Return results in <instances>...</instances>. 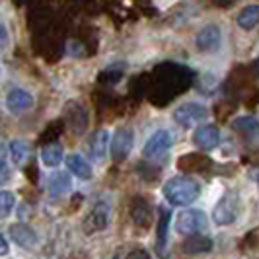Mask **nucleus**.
<instances>
[{"mask_svg": "<svg viewBox=\"0 0 259 259\" xmlns=\"http://www.w3.org/2000/svg\"><path fill=\"white\" fill-rule=\"evenodd\" d=\"M162 193L174 207H189L201 195V183L189 176H176L166 182Z\"/></svg>", "mask_w": 259, "mask_h": 259, "instance_id": "obj_1", "label": "nucleus"}, {"mask_svg": "<svg viewBox=\"0 0 259 259\" xmlns=\"http://www.w3.org/2000/svg\"><path fill=\"white\" fill-rule=\"evenodd\" d=\"M109 217H111V207L105 201H98L90 212L86 214V219L82 221V230L86 236H94V234L102 232L109 226Z\"/></svg>", "mask_w": 259, "mask_h": 259, "instance_id": "obj_2", "label": "nucleus"}, {"mask_svg": "<svg viewBox=\"0 0 259 259\" xmlns=\"http://www.w3.org/2000/svg\"><path fill=\"white\" fill-rule=\"evenodd\" d=\"M207 228V214L199 208H187L180 212L176 221V230L182 236H197Z\"/></svg>", "mask_w": 259, "mask_h": 259, "instance_id": "obj_3", "label": "nucleus"}, {"mask_svg": "<svg viewBox=\"0 0 259 259\" xmlns=\"http://www.w3.org/2000/svg\"><path fill=\"white\" fill-rule=\"evenodd\" d=\"M207 117L208 109L203 104H197V102H187V104H182L180 107L174 109V121L178 125L185 127V129L203 123Z\"/></svg>", "mask_w": 259, "mask_h": 259, "instance_id": "obj_4", "label": "nucleus"}, {"mask_svg": "<svg viewBox=\"0 0 259 259\" xmlns=\"http://www.w3.org/2000/svg\"><path fill=\"white\" fill-rule=\"evenodd\" d=\"M174 144V139H171V133L166 129L156 131L154 135L146 141L143 148V156L148 158V160H156V158H162V156L168 152Z\"/></svg>", "mask_w": 259, "mask_h": 259, "instance_id": "obj_5", "label": "nucleus"}, {"mask_svg": "<svg viewBox=\"0 0 259 259\" xmlns=\"http://www.w3.org/2000/svg\"><path fill=\"white\" fill-rule=\"evenodd\" d=\"M109 143H111V156H113V160L115 162H123L131 154V148H133V143H135V133L127 129V127L117 129L113 139H109Z\"/></svg>", "mask_w": 259, "mask_h": 259, "instance_id": "obj_6", "label": "nucleus"}, {"mask_svg": "<svg viewBox=\"0 0 259 259\" xmlns=\"http://www.w3.org/2000/svg\"><path fill=\"white\" fill-rule=\"evenodd\" d=\"M8 234H10V240H12L14 244L24 247V249H33L39 244V238L35 230L29 224H26V222H14V224H10Z\"/></svg>", "mask_w": 259, "mask_h": 259, "instance_id": "obj_7", "label": "nucleus"}, {"mask_svg": "<svg viewBox=\"0 0 259 259\" xmlns=\"http://www.w3.org/2000/svg\"><path fill=\"white\" fill-rule=\"evenodd\" d=\"M222 43V33H221V27L210 24V26H205L195 37V45L197 49L201 53H212V51H219Z\"/></svg>", "mask_w": 259, "mask_h": 259, "instance_id": "obj_8", "label": "nucleus"}, {"mask_svg": "<svg viewBox=\"0 0 259 259\" xmlns=\"http://www.w3.org/2000/svg\"><path fill=\"white\" fill-rule=\"evenodd\" d=\"M193 143L201 150H212L221 144V131L214 125H201L193 133Z\"/></svg>", "mask_w": 259, "mask_h": 259, "instance_id": "obj_9", "label": "nucleus"}, {"mask_svg": "<svg viewBox=\"0 0 259 259\" xmlns=\"http://www.w3.org/2000/svg\"><path fill=\"white\" fill-rule=\"evenodd\" d=\"M6 107L12 113H24V111L33 107V96L29 92L22 90V88L10 90L6 96Z\"/></svg>", "mask_w": 259, "mask_h": 259, "instance_id": "obj_10", "label": "nucleus"}, {"mask_svg": "<svg viewBox=\"0 0 259 259\" xmlns=\"http://www.w3.org/2000/svg\"><path fill=\"white\" fill-rule=\"evenodd\" d=\"M238 217V205L234 203L230 197H224L222 201H219V205L212 210V221L221 226H226V224H232Z\"/></svg>", "mask_w": 259, "mask_h": 259, "instance_id": "obj_11", "label": "nucleus"}, {"mask_svg": "<svg viewBox=\"0 0 259 259\" xmlns=\"http://www.w3.org/2000/svg\"><path fill=\"white\" fill-rule=\"evenodd\" d=\"M107 148H109V131L107 129L96 131L90 137V143H88V150H90L92 160L102 162L105 156H107Z\"/></svg>", "mask_w": 259, "mask_h": 259, "instance_id": "obj_12", "label": "nucleus"}, {"mask_svg": "<svg viewBox=\"0 0 259 259\" xmlns=\"http://www.w3.org/2000/svg\"><path fill=\"white\" fill-rule=\"evenodd\" d=\"M66 168L78 180H92L94 178V171H92V166L88 164V160H84L80 154L66 156Z\"/></svg>", "mask_w": 259, "mask_h": 259, "instance_id": "obj_13", "label": "nucleus"}, {"mask_svg": "<svg viewBox=\"0 0 259 259\" xmlns=\"http://www.w3.org/2000/svg\"><path fill=\"white\" fill-rule=\"evenodd\" d=\"M72 187V182H70V174L66 171H53L47 180V189L53 197H61L70 191Z\"/></svg>", "mask_w": 259, "mask_h": 259, "instance_id": "obj_14", "label": "nucleus"}, {"mask_svg": "<svg viewBox=\"0 0 259 259\" xmlns=\"http://www.w3.org/2000/svg\"><path fill=\"white\" fill-rule=\"evenodd\" d=\"M212 249V242L210 238L203 236V234H197V236H189V240L183 244V251L185 253H207Z\"/></svg>", "mask_w": 259, "mask_h": 259, "instance_id": "obj_15", "label": "nucleus"}, {"mask_svg": "<svg viewBox=\"0 0 259 259\" xmlns=\"http://www.w3.org/2000/svg\"><path fill=\"white\" fill-rule=\"evenodd\" d=\"M236 22H238V26L242 27L244 31H251L253 27L257 26V22H259V6H255V4L246 6L242 12L238 14Z\"/></svg>", "mask_w": 259, "mask_h": 259, "instance_id": "obj_16", "label": "nucleus"}, {"mask_svg": "<svg viewBox=\"0 0 259 259\" xmlns=\"http://www.w3.org/2000/svg\"><path fill=\"white\" fill-rule=\"evenodd\" d=\"M8 152H10V158H12V162L16 166H24L27 162V158H29L31 148H29V144L26 141L16 139V141H12V143L8 144Z\"/></svg>", "mask_w": 259, "mask_h": 259, "instance_id": "obj_17", "label": "nucleus"}, {"mask_svg": "<svg viewBox=\"0 0 259 259\" xmlns=\"http://www.w3.org/2000/svg\"><path fill=\"white\" fill-rule=\"evenodd\" d=\"M65 158L63 152V146L61 144H47L43 150H41V162L47 166V168H57Z\"/></svg>", "mask_w": 259, "mask_h": 259, "instance_id": "obj_18", "label": "nucleus"}, {"mask_svg": "<svg viewBox=\"0 0 259 259\" xmlns=\"http://www.w3.org/2000/svg\"><path fill=\"white\" fill-rule=\"evenodd\" d=\"M232 127L238 133H242L244 137H247L249 141H255V137H257V121H255V117H238V119L232 121Z\"/></svg>", "mask_w": 259, "mask_h": 259, "instance_id": "obj_19", "label": "nucleus"}, {"mask_svg": "<svg viewBox=\"0 0 259 259\" xmlns=\"http://www.w3.org/2000/svg\"><path fill=\"white\" fill-rule=\"evenodd\" d=\"M168 224H169V212L162 208V217L158 222V238H156V247L160 253H164V247L168 242Z\"/></svg>", "mask_w": 259, "mask_h": 259, "instance_id": "obj_20", "label": "nucleus"}, {"mask_svg": "<svg viewBox=\"0 0 259 259\" xmlns=\"http://www.w3.org/2000/svg\"><path fill=\"white\" fill-rule=\"evenodd\" d=\"M133 203H135V201H133ZM131 217H133V221L137 222V224H146V222H148L150 210H148V207H146V203H144L143 199H137V203L131 208Z\"/></svg>", "mask_w": 259, "mask_h": 259, "instance_id": "obj_21", "label": "nucleus"}, {"mask_svg": "<svg viewBox=\"0 0 259 259\" xmlns=\"http://www.w3.org/2000/svg\"><path fill=\"white\" fill-rule=\"evenodd\" d=\"M16 207V197L10 191H0V221L8 219Z\"/></svg>", "mask_w": 259, "mask_h": 259, "instance_id": "obj_22", "label": "nucleus"}, {"mask_svg": "<svg viewBox=\"0 0 259 259\" xmlns=\"http://www.w3.org/2000/svg\"><path fill=\"white\" fill-rule=\"evenodd\" d=\"M8 182H10V168L4 162H0V185H4Z\"/></svg>", "mask_w": 259, "mask_h": 259, "instance_id": "obj_23", "label": "nucleus"}, {"mask_svg": "<svg viewBox=\"0 0 259 259\" xmlns=\"http://www.w3.org/2000/svg\"><path fill=\"white\" fill-rule=\"evenodd\" d=\"M125 259H152V257H150V253L146 249H133Z\"/></svg>", "mask_w": 259, "mask_h": 259, "instance_id": "obj_24", "label": "nucleus"}, {"mask_svg": "<svg viewBox=\"0 0 259 259\" xmlns=\"http://www.w3.org/2000/svg\"><path fill=\"white\" fill-rule=\"evenodd\" d=\"M8 29L0 24V49H4L6 45H8Z\"/></svg>", "mask_w": 259, "mask_h": 259, "instance_id": "obj_25", "label": "nucleus"}, {"mask_svg": "<svg viewBox=\"0 0 259 259\" xmlns=\"http://www.w3.org/2000/svg\"><path fill=\"white\" fill-rule=\"evenodd\" d=\"M6 154H8V143H6V139L0 135V162H4Z\"/></svg>", "mask_w": 259, "mask_h": 259, "instance_id": "obj_26", "label": "nucleus"}, {"mask_svg": "<svg viewBox=\"0 0 259 259\" xmlns=\"http://www.w3.org/2000/svg\"><path fill=\"white\" fill-rule=\"evenodd\" d=\"M8 251H10V247H8V242H6V238L0 234V257L8 255Z\"/></svg>", "mask_w": 259, "mask_h": 259, "instance_id": "obj_27", "label": "nucleus"}]
</instances>
